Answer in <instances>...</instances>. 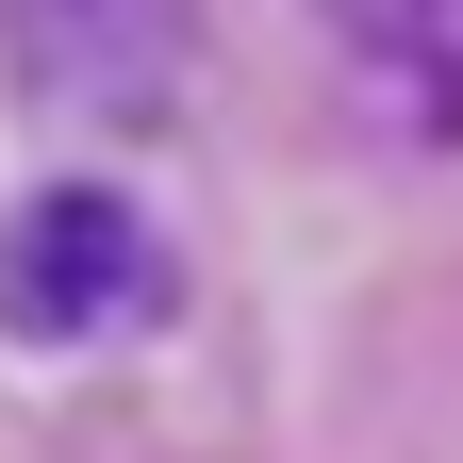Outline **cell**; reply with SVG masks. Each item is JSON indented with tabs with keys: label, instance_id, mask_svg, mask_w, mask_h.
Instances as JSON below:
<instances>
[{
	"label": "cell",
	"instance_id": "1",
	"mask_svg": "<svg viewBox=\"0 0 463 463\" xmlns=\"http://www.w3.org/2000/svg\"><path fill=\"white\" fill-rule=\"evenodd\" d=\"M165 298H183V281H165V232L116 183H33L0 215V331L17 347H116Z\"/></svg>",
	"mask_w": 463,
	"mask_h": 463
},
{
	"label": "cell",
	"instance_id": "2",
	"mask_svg": "<svg viewBox=\"0 0 463 463\" xmlns=\"http://www.w3.org/2000/svg\"><path fill=\"white\" fill-rule=\"evenodd\" d=\"M17 17V83L83 133H149L199 67V0H0Z\"/></svg>",
	"mask_w": 463,
	"mask_h": 463
},
{
	"label": "cell",
	"instance_id": "3",
	"mask_svg": "<svg viewBox=\"0 0 463 463\" xmlns=\"http://www.w3.org/2000/svg\"><path fill=\"white\" fill-rule=\"evenodd\" d=\"M315 50L347 67V99L414 149H463V0H315Z\"/></svg>",
	"mask_w": 463,
	"mask_h": 463
}]
</instances>
